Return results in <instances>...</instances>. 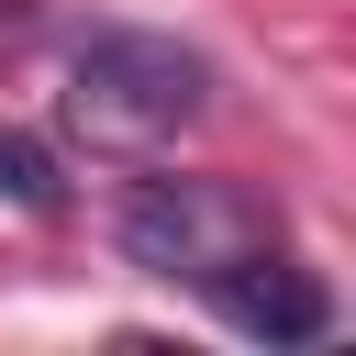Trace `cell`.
<instances>
[{
    "mask_svg": "<svg viewBox=\"0 0 356 356\" xmlns=\"http://www.w3.org/2000/svg\"><path fill=\"white\" fill-rule=\"evenodd\" d=\"M67 78H78V111L122 122V134H189L211 111V56H189L178 33H122L111 22L67 56Z\"/></svg>",
    "mask_w": 356,
    "mask_h": 356,
    "instance_id": "2",
    "label": "cell"
},
{
    "mask_svg": "<svg viewBox=\"0 0 356 356\" xmlns=\"http://www.w3.org/2000/svg\"><path fill=\"white\" fill-rule=\"evenodd\" d=\"M200 300H211L234 334H267V345H312V334L334 323L323 278H300V267H289V256H267V245H245L234 267H211V278H200Z\"/></svg>",
    "mask_w": 356,
    "mask_h": 356,
    "instance_id": "3",
    "label": "cell"
},
{
    "mask_svg": "<svg viewBox=\"0 0 356 356\" xmlns=\"http://www.w3.org/2000/svg\"><path fill=\"white\" fill-rule=\"evenodd\" d=\"M122 256L134 267H156V278H178V289H200L211 267H234L245 245H267V211L234 189V178H134L122 189Z\"/></svg>",
    "mask_w": 356,
    "mask_h": 356,
    "instance_id": "1",
    "label": "cell"
},
{
    "mask_svg": "<svg viewBox=\"0 0 356 356\" xmlns=\"http://www.w3.org/2000/svg\"><path fill=\"white\" fill-rule=\"evenodd\" d=\"M0 200H11V211H67V167H56L22 122H0Z\"/></svg>",
    "mask_w": 356,
    "mask_h": 356,
    "instance_id": "4",
    "label": "cell"
}]
</instances>
